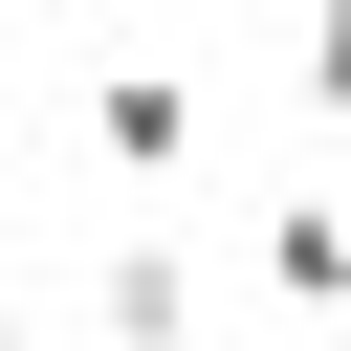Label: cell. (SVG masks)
I'll use <instances>...</instances> for the list:
<instances>
[{
  "instance_id": "obj_2",
  "label": "cell",
  "mask_w": 351,
  "mask_h": 351,
  "mask_svg": "<svg viewBox=\"0 0 351 351\" xmlns=\"http://www.w3.org/2000/svg\"><path fill=\"white\" fill-rule=\"evenodd\" d=\"M263 285H285V307H351V197H329V176L263 197Z\"/></svg>"
},
{
  "instance_id": "obj_1",
  "label": "cell",
  "mask_w": 351,
  "mask_h": 351,
  "mask_svg": "<svg viewBox=\"0 0 351 351\" xmlns=\"http://www.w3.org/2000/svg\"><path fill=\"white\" fill-rule=\"evenodd\" d=\"M88 154L132 176V219H176V176H197V66L110 44V66H88Z\"/></svg>"
},
{
  "instance_id": "obj_3",
  "label": "cell",
  "mask_w": 351,
  "mask_h": 351,
  "mask_svg": "<svg viewBox=\"0 0 351 351\" xmlns=\"http://www.w3.org/2000/svg\"><path fill=\"white\" fill-rule=\"evenodd\" d=\"M285 66H307V110H351V0H329V22L285 44Z\"/></svg>"
},
{
  "instance_id": "obj_5",
  "label": "cell",
  "mask_w": 351,
  "mask_h": 351,
  "mask_svg": "<svg viewBox=\"0 0 351 351\" xmlns=\"http://www.w3.org/2000/svg\"><path fill=\"white\" fill-rule=\"evenodd\" d=\"M0 351H66V329H22V307H0Z\"/></svg>"
},
{
  "instance_id": "obj_4",
  "label": "cell",
  "mask_w": 351,
  "mask_h": 351,
  "mask_svg": "<svg viewBox=\"0 0 351 351\" xmlns=\"http://www.w3.org/2000/svg\"><path fill=\"white\" fill-rule=\"evenodd\" d=\"M0 263H22V154H0Z\"/></svg>"
}]
</instances>
